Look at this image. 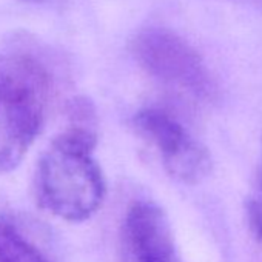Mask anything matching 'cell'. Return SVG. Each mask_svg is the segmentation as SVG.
Returning a JSON list of instances; mask_svg holds the SVG:
<instances>
[{"label":"cell","mask_w":262,"mask_h":262,"mask_svg":"<svg viewBox=\"0 0 262 262\" xmlns=\"http://www.w3.org/2000/svg\"><path fill=\"white\" fill-rule=\"evenodd\" d=\"M68 125L39 159L34 174L37 205L68 222H83L102 207L106 184L94 158L97 116L91 110L68 111Z\"/></svg>","instance_id":"1"},{"label":"cell","mask_w":262,"mask_h":262,"mask_svg":"<svg viewBox=\"0 0 262 262\" xmlns=\"http://www.w3.org/2000/svg\"><path fill=\"white\" fill-rule=\"evenodd\" d=\"M51 91V73L37 56L0 53V173L16 168L34 144Z\"/></svg>","instance_id":"2"},{"label":"cell","mask_w":262,"mask_h":262,"mask_svg":"<svg viewBox=\"0 0 262 262\" xmlns=\"http://www.w3.org/2000/svg\"><path fill=\"white\" fill-rule=\"evenodd\" d=\"M129 51L138 65L158 82L201 102L216 96V85L202 56L178 33L147 27L135 33Z\"/></svg>","instance_id":"3"},{"label":"cell","mask_w":262,"mask_h":262,"mask_svg":"<svg viewBox=\"0 0 262 262\" xmlns=\"http://www.w3.org/2000/svg\"><path fill=\"white\" fill-rule=\"evenodd\" d=\"M133 126L159 155L167 173L179 182H202L213 168L211 156L190 131L168 111L161 108L139 110Z\"/></svg>","instance_id":"4"},{"label":"cell","mask_w":262,"mask_h":262,"mask_svg":"<svg viewBox=\"0 0 262 262\" xmlns=\"http://www.w3.org/2000/svg\"><path fill=\"white\" fill-rule=\"evenodd\" d=\"M125 237L138 262H184L170 221L155 202L139 201L129 207Z\"/></svg>","instance_id":"5"},{"label":"cell","mask_w":262,"mask_h":262,"mask_svg":"<svg viewBox=\"0 0 262 262\" xmlns=\"http://www.w3.org/2000/svg\"><path fill=\"white\" fill-rule=\"evenodd\" d=\"M0 262H50L16 225L0 219Z\"/></svg>","instance_id":"6"},{"label":"cell","mask_w":262,"mask_h":262,"mask_svg":"<svg viewBox=\"0 0 262 262\" xmlns=\"http://www.w3.org/2000/svg\"><path fill=\"white\" fill-rule=\"evenodd\" d=\"M254 187L256 188L253 194L245 202V211H247V221L251 234L257 241H262V150H260V162H259Z\"/></svg>","instance_id":"7"},{"label":"cell","mask_w":262,"mask_h":262,"mask_svg":"<svg viewBox=\"0 0 262 262\" xmlns=\"http://www.w3.org/2000/svg\"><path fill=\"white\" fill-rule=\"evenodd\" d=\"M20 2H25V4H40L43 0H20Z\"/></svg>","instance_id":"8"},{"label":"cell","mask_w":262,"mask_h":262,"mask_svg":"<svg viewBox=\"0 0 262 262\" xmlns=\"http://www.w3.org/2000/svg\"><path fill=\"white\" fill-rule=\"evenodd\" d=\"M247 2H250V4H254V5H259V7H262V0H247Z\"/></svg>","instance_id":"9"}]
</instances>
